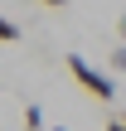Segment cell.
Returning a JSON list of instances; mask_svg holds the SVG:
<instances>
[{
    "label": "cell",
    "mask_w": 126,
    "mask_h": 131,
    "mask_svg": "<svg viewBox=\"0 0 126 131\" xmlns=\"http://www.w3.org/2000/svg\"><path fill=\"white\" fill-rule=\"evenodd\" d=\"M49 131H68V126H49Z\"/></svg>",
    "instance_id": "8"
},
{
    "label": "cell",
    "mask_w": 126,
    "mask_h": 131,
    "mask_svg": "<svg viewBox=\"0 0 126 131\" xmlns=\"http://www.w3.org/2000/svg\"><path fill=\"white\" fill-rule=\"evenodd\" d=\"M0 44H19V24L0 15Z\"/></svg>",
    "instance_id": "2"
},
{
    "label": "cell",
    "mask_w": 126,
    "mask_h": 131,
    "mask_svg": "<svg viewBox=\"0 0 126 131\" xmlns=\"http://www.w3.org/2000/svg\"><path fill=\"white\" fill-rule=\"evenodd\" d=\"M112 73H126V44L112 49Z\"/></svg>",
    "instance_id": "4"
},
{
    "label": "cell",
    "mask_w": 126,
    "mask_h": 131,
    "mask_svg": "<svg viewBox=\"0 0 126 131\" xmlns=\"http://www.w3.org/2000/svg\"><path fill=\"white\" fill-rule=\"evenodd\" d=\"M24 126H29V131H44V112H39V107H34V102H29V107H24Z\"/></svg>",
    "instance_id": "3"
},
{
    "label": "cell",
    "mask_w": 126,
    "mask_h": 131,
    "mask_svg": "<svg viewBox=\"0 0 126 131\" xmlns=\"http://www.w3.org/2000/svg\"><path fill=\"white\" fill-rule=\"evenodd\" d=\"M102 131H126V117H117V122H107Z\"/></svg>",
    "instance_id": "5"
},
{
    "label": "cell",
    "mask_w": 126,
    "mask_h": 131,
    "mask_svg": "<svg viewBox=\"0 0 126 131\" xmlns=\"http://www.w3.org/2000/svg\"><path fill=\"white\" fill-rule=\"evenodd\" d=\"M117 34H121V44H126V15H121V19H117Z\"/></svg>",
    "instance_id": "6"
},
{
    "label": "cell",
    "mask_w": 126,
    "mask_h": 131,
    "mask_svg": "<svg viewBox=\"0 0 126 131\" xmlns=\"http://www.w3.org/2000/svg\"><path fill=\"white\" fill-rule=\"evenodd\" d=\"M39 5H53V10H63V5H68V0H39Z\"/></svg>",
    "instance_id": "7"
},
{
    "label": "cell",
    "mask_w": 126,
    "mask_h": 131,
    "mask_svg": "<svg viewBox=\"0 0 126 131\" xmlns=\"http://www.w3.org/2000/svg\"><path fill=\"white\" fill-rule=\"evenodd\" d=\"M44 131H49V126H44Z\"/></svg>",
    "instance_id": "9"
},
{
    "label": "cell",
    "mask_w": 126,
    "mask_h": 131,
    "mask_svg": "<svg viewBox=\"0 0 126 131\" xmlns=\"http://www.w3.org/2000/svg\"><path fill=\"white\" fill-rule=\"evenodd\" d=\"M63 63H68V73L78 78V88H83V92H92V97H102V102H112V97H117V83H112V73L92 68L83 53H68Z\"/></svg>",
    "instance_id": "1"
}]
</instances>
